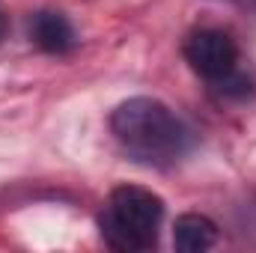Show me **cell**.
Wrapping results in <instances>:
<instances>
[{
  "mask_svg": "<svg viewBox=\"0 0 256 253\" xmlns=\"http://www.w3.org/2000/svg\"><path fill=\"white\" fill-rule=\"evenodd\" d=\"M110 134L131 161L143 167H173L194 149L191 126L161 98L134 96L110 114Z\"/></svg>",
  "mask_w": 256,
  "mask_h": 253,
  "instance_id": "cell-1",
  "label": "cell"
},
{
  "mask_svg": "<svg viewBox=\"0 0 256 253\" xmlns=\"http://www.w3.org/2000/svg\"><path fill=\"white\" fill-rule=\"evenodd\" d=\"M164 224V200L140 185H116L98 218L102 238L122 253H143L158 244Z\"/></svg>",
  "mask_w": 256,
  "mask_h": 253,
  "instance_id": "cell-2",
  "label": "cell"
},
{
  "mask_svg": "<svg viewBox=\"0 0 256 253\" xmlns=\"http://www.w3.org/2000/svg\"><path fill=\"white\" fill-rule=\"evenodd\" d=\"M185 60L194 72L208 80L226 98H244L254 86L248 74L238 72V45L220 27H196L185 39Z\"/></svg>",
  "mask_w": 256,
  "mask_h": 253,
  "instance_id": "cell-3",
  "label": "cell"
},
{
  "mask_svg": "<svg viewBox=\"0 0 256 253\" xmlns=\"http://www.w3.org/2000/svg\"><path fill=\"white\" fill-rule=\"evenodd\" d=\"M30 39L45 54H68L78 45V33L72 21L57 9H39L30 18Z\"/></svg>",
  "mask_w": 256,
  "mask_h": 253,
  "instance_id": "cell-4",
  "label": "cell"
},
{
  "mask_svg": "<svg viewBox=\"0 0 256 253\" xmlns=\"http://www.w3.org/2000/svg\"><path fill=\"white\" fill-rule=\"evenodd\" d=\"M218 242V224L206 214L196 212H185L176 218L173 224V244L182 253H202L208 248H214Z\"/></svg>",
  "mask_w": 256,
  "mask_h": 253,
  "instance_id": "cell-5",
  "label": "cell"
}]
</instances>
